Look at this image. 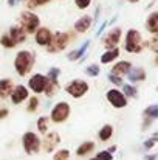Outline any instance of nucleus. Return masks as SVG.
I'll return each instance as SVG.
<instances>
[{
  "label": "nucleus",
  "mask_w": 158,
  "mask_h": 160,
  "mask_svg": "<svg viewBox=\"0 0 158 160\" xmlns=\"http://www.w3.org/2000/svg\"><path fill=\"white\" fill-rule=\"evenodd\" d=\"M34 61H36V58H34V54L31 53V52L22 50V52H19V53L16 54L14 68H16V72H17L20 76H26V75L33 70Z\"/></svg>",
  "instance_id": "nucleus-1"
},
{
  "label": "nucleus",
  "mask_w": 158,
  "mask_h": 160,
  "mask_svg": "<svg viewBox=\"0 0 158 160\" xmlns=\"http://www.w3.org/2000/svg\"><path fill=\"white\" fill-rule=\"evenodd\" d=\"M143 36L138 30H129L126 33V41H124V48L127 53H141L143 52Z\"/></svg>",
  "instance_id": "nucleus-2"
},
{
  "label": "nucleus",
  "mask_w": 158,
  "mask_h": 160,
  "mask_svg": "<svg viewBox=\"0 0 158 160\" xmlns=\"http://www.w3.org/2000/svg\"><path fill=\"white\" fill-rule=\"evenodd\" d=\"M19 22H20V28H22L26 34H34V33L39 30V25H41V19L37 17V14H34V12H31V11H23V12H20Z\"/></svg>",
  "instance_id": "nucleus-3"
},
{
  "label": "nucleus",
  "mask_w": 158,
  "mask_h": 160,
  "mask_svg": "<svg viewBox=\"0 0 158 160\" xmlns=\"http://www.w3.org/2000/svg\"><path fill=\"white\" fill-rule=\"evenodd\" d=\"M65 92L73 98H81L89 92V84L82 79H73L71 82L65 86Z\"/></svg>",
  "instance_id": "nucleus-4"
},
{
  "label": "nucleus",
  "mask_w": 158,
  "mask_h": 160,
  "mask_svg": "<svg viewBox=\"0 0 158 160\" xmlns=\"http://www.w3.org/2000/svg\"><path fill=\"white\" fill-rule=\"evenodd\" d=\"M22 145L26 154H36L41 149V138L34 132H25L22 137Z\"/></svg>",
  "instance_id": "nucleus-5"
},
{
  "label": "nucleus",
  "mask_w": 158,
  "mask_h": 160,
  "mask_svg": "<svg viewBox=\"0 0 158 160\" xmlns=\"http://www.w3.org/2000/svg\"><path fill=\"white\" fill-rule=\"evenodd\" d=\"M68 42H70V34H67V33H56V34H53L51 42L47 45L48 52L50 53H59L64 48H67Z\"/></svg>",
  "instance_id": "nucleus-6"
},
{
  "label": "nucleus",
  "mask_w": 158,
  "mask_h": 160,
  "mask_svg": "<svg viewBox=\"0 0 158 160\" xmlns=\"http://www.w3.org/2000/svg\"><path fill=\"white\" fill-rule=\"evenodd\" d=\"M68 117H70V106L65 101L57 103L51 109V113H50V118H51L53 123H64Z\"/></svg>",
  "instance_id": "nucleus-7"
},
{
  "label": "nucleus",
  "mask_w": 158,
  "mask_h": 160,
  "mask_svg": "<svg viewBox=\"0 0 158 160\" xmlns=\"http://www.w3.org/2000/svg\"><path fill=\"white\" fill-rule=\"evenodd\" d=\"M47 84H48V76H45L42 73H37V75H34V76L30 78L28 89L33 90L34 93H42V92H45Z\"/></svg>",
  "instance_id": "nucleus-8"
},
{
  "label": "nucleus",
  "mask_w": 158,
  "mask_h": 160,
  "mask_svg": "<svg viewBox=\"0 0 158 160\" xmlns=\"http://www.w3.org/2000/svg\"><path fill=\"white\" fill-rule=\"evenodd\" d=\"M105 97H107V101L113 107H116V109H122V107L127 106V98H126V95H124L122 92L116 90V89H110V90L105 93Z\"/></svg>",
  "instance_id": "nucleus-9"
},
{
  "label": "nucleus",
  "mask_w": 158,
  "mask_h": 160,
  "mask_svg": "<svg viewBox=\"0 0 158 160\" xmlns=\"http://www.w3.org/2000/svg\"><path fill=\"white\" fill-rule=\"evenodd\" d=\"M121 34H122V31H121L119 27L112 28V30L104 36V47L105 48H107V50L116 48V45H118L119 41H121Z\"/></svg>",
  "instance_id": "nucleus-10"
},
{
  "label": "nucleus",
  "mask_w": 158,
  "mask_h": 160,
  "mask_svg": "<svg viewBox=\"0 0 158 160\" xmlns=\"http://www.w3.org/2000/svg\"><path fill=\"white\" fill-rule=\"evenodd\" d=\"M51 38H53V33L48 28H45V27L39 28V30L34 33V41H36V44H37V45H42V47H47V45L51 42Z\"/></svg>",
  "instance_id": "nucleus-11"
},
{
  "label": "nucleus",
  "mask_w": 158,
  "mask_h": 160,
  "mask_svg": "<svg viewBox=\"0 0 158 160\" xmlns=\"http://www.w3.org/2000/svg\"><path fill=\"white\" fill-rule=\"evenodd\" d=\"M60 138H59V134L57 132H50V134H45V138L42 142V146H44V151L47 152H51L54 151V148L59 145Z\"/></svg>",
  "instance_id": "nucleus-12"
},
{
  "label": "nucleus",
  "mask_w": 158,
  "mask_h": 160,
  "mask_svg": "<svg viewBox=\"0 0 158 160\" xmlns=\"http://www.w3.org/2000/svg\"><path fill=\"white\" fill-rule=\"evenodd\" d=\"M143 115H144L143 129L146 131V129L151 126V123H152L154 120H157L158 118V104H152V106L146 107V109H144V112H143Z\"/></svg>",
  "instance_id": "nucleus-13"
},
{
  "label": "nucleus",
  "mask_w": 158,
  "mask_h": 160,
  "mask_svg": "<svg viewBox=\"0 0 158 160\" xmlns=\"http://www.w3.org/2000/svg\"><path fill=\"white\" fill-rule=\"evenodd\" d=\"M28 98V89L25 86H16L11 92V101L14 104H20Z\"/></svg>",
  "instance_id": "nucleus-14"
},
{
  "label": "nucleus",
  "mask_w": 158,
  "mask_h": 160,
  "mask_svg": "<svg viewBox=\"0 0 158 160\" xmlns=\"http://www.w3.org/2000/svg\"><path fill=\"white\" fill-rule=\"evenodd\" d=\"M132 68V64L129 61H119L118 64H115L112 67V75H116V76H124L130 72Z\"/></svg>",
  "instance_id": "nucleus-15"
},
{
  "label": "nucleus",
  "mask_w": 158,
  "mask_h": 160,
  "mask_svg": "<svg viewBox=\"0 0 158 160\" xmlns=\"http://www.w3.org/2000/svg\"><path fill=\"white\" fill-rule=\"evenodd\" d=\"M127 78L130 82H140V81H144L146 79V70L143 67H135V68H130V72L127 73Z\"/></svg>",
  "instance_id": "nucleus-16"
},
{
  "label": "nucleus",
  "mask_w": 158,
  "mask_h": 160,
  "mask_svg": "<svg viewBox=\"0 0 158 160\" xmlns=\"http://www.w3.org/2000/svg\"><path fill=\"white\" fill-rule=\"evenodd\" d=\"M92 17L90 16H82L79 20H76L74 22V30L78 31V33H85V31H89L90 30V27H92Z\"/></svg>",
  "instance_id": "nucleus-17"
},
{
  "label": "nucleus",
  "mask_w": 158,
  "mask_h": 160,
  "mask_svg": "<svg viewBox=\"0 0 158 160\" xmlns=\"http://www.w3.org/2000/svg\"><path fill=\"white\" fill-rule=\"evenodd\" d=\"M146 30L152 34H158V11H154L149 14L146 20Z\"/></svg>",
  "instance_id": "nucleus-18"
},
{
  "label": "nucleus",
  "mask_w": 158,
  "mask_h": 160,
  "mask_svg": "<svg viewBox=\"0 0 158 160\" xmlns=\"http://www.w3.org/2000/svg\"><path fill=\"white\" fill-rule=\"evenodd\" d=\"M9 38H11L16 44H20V42L26 41V33H25L20 27H11V30H9Z\"/></svg>",
  "instance_id": "nucleus-19"
},
{
  "label": "nucleus",
  "mask_w": 158,
  "mask_h": 160,
  "mask_svg": "<svg viewBox=\"0 0 158 160\" xmlns=\"http://www.w3.org/2000/svg\"><path fill=\"white\" fill-rule=\"evenodd\" d=\"M14 89V84L11 79H2L0 81V98L11 97V92Z\"/></svg>",
  "instance_id": "nucleus-20"
},
{
  "label": "nucleus",
  "mask_w": 158,
  "mask_h": 160,
  "mask_svg": "<svg viewBox=\"0 0 158 160\" xmlns=\"http://www.w3.org/2000/svg\"><path fill=\"white\" fill-rule=\"evenodd\" d=\"M93 149H95V143H93V142H84V143H82V145L76 149V154H78L79 157H82V156L90 154Z\"/></svg>",
  "instance_id": "nucleus-21"
},
{
  "label": "nucleus",
  "mask_w": 158,
  "mask_h": 160,
  "mask_svg": "<svg viewBox=\"0 0 158 160\" xmlns=\"http://www.w3.org/2000/svg\"><path fill=\"white\" fill-rule=\"evenodd\" d=\"M118 56H119V50H118V48L107 50V52L101 56V62H103V64H108V62H112V61L118 59Z\"/></svg>",
  "instance_id": "nucleus-22"
},
{
  "label": "nucleus",
  "mask_w": 158,
  "mask_h": 160,
  "mask_svg": "<svg viewBox=\"0 0 158 160\" xmlns=\"http://www.w3.org/2000/svg\"><path fill=\"white\" fill-rule=\"evenodd\" d=\"M112 135H113V126L105 124V126H103V128L99 129V138H101V142H107V140H110V138H112Z\"/></svg>",
  "instance_id": "nucleus-23"
},
{
  "label": "nucleus",
  "mask_w": 158,
  "mask_h": 160,
  "mask_svg": "<svg viewBox=\"0 0 158 160\" xmlns=\"http://www.w3.org/2000/svg\"><path fill=\"white\" fill-rule=\"evenodd\" d=\"M57 90H59V82H57V79H50V78H48V84H47V89H45V95H47V97H53V95L57 93Z\"/></svg>",
  "instance_id": "nucleus-24"
},
{
  "label": "nucleus",
  "mask_w": 158,
  "mask_h": 160,
  "mask_svg": "<svg viewBox=\"0 0 158 160\" xmlns=\"http://www.w3.org/2000/svg\"><path fill=\"white\" fill-rule=\"evenodd\" d=\"M48 126H50V118L48 117H41L37 120V129L42 134H48Z\"/></svg>",
  "instance_id": "nucleus-25"
},
{
  "label": "nucleus",
  "mask_w": 158,
  "mask_h": 160,
  "mask_svg": "<svg viewBox=\"0 0 158 160\" xmlns=\"http://www.w3.org/2000/svg\"><path fill=\"white\" fill-rule=\"evenodd\" d=\"M122 93L126 95V98H136L138 97V90L133 86H130V84H124L122 86Z\"/></svg>",
  "instance_id": "nucleus-26"
},
{
  "label": "nucleus",
  "mask_w": 158,
  "mask_h": 160,
  "mask_svg": "<svg viewBox=\"0 0 158 160\" xmlns=\"http://www.w3.org/2000/svg\"><path fill=\"white\" fill-rule=\"evenodd\" d=\"M0 44H2L5 48H14V47L17 45V44L9 38V34H3V36L0 38Z\"/></svg>",
  "instance_id": "nucleus-27"
},
{
  "label": "nucleus",
  "mask_w": 158,
  "mask_h": 160,
  "mask_svg": "<svg viewBox=\"0 0 158 160\" xmlns=\"http://www.w3.org/2000/svg\"><path fill=\"white\" fill-rule=\"evenodd\" d=\"M39 109V98L37 97H31L30 100H28V106H26V110L28 112H36Z\"/></svg>",
  "instance_id": "nucleus-28"
},
{
  "label": "nucleus",
  "mask_w": 158,
  "mask_h": 160,
  "mask_svg": "<svg viewBox=\"0 0 158 160\" xmlns=\"http://www.w3.org/2000/svg\"><path fill=\"white\" fill-rule=\"evenodd\" d=\"M51 0H25V3H26V6L28 8H37V6H44V5H47V3H50Z\"/></svg>",
  "instance_id": "nucleus-29"
},
{
  "label": "nucleus",
  "mask_w": 158,
  "mask_h": 160,
  "mask_svg": "<svg viewBox=\"0 0 158 160\" xmlns=\"http://www.w3.org/2000/svg\"><path fill=\"white\" fill-rule=\"evenodd\" d=\"M87 47H89V42H85L79 50H76V52H73V53L68 54V59H70V61H73V59H79V58L84 54V52H85V48H87Z\"/></svg>",
  "instance_id": "nucleus-30"
},
{
  "label": "nucleus",
  "mask_w": 158,
  "mask_h": 160,
  "mask_svg": "<svg viewBox=\"0 0 158 160\" xmlns=\"http://www.w3.org/2000/svg\"><path fill=\"white\" fill-rule=\"evenodd\" d=\"M85 73H87L89 76H92V78L98 76V75H99V65H98V64H92V65H89V67L85 68Z\"/></svg>",
  "instance_id": "nucleus-31"
},
{
  "label": "nucleus",
  "mask_w": 158,
  "mask_h": 160,
  "mask_svg": "<svg viewBox=\"0 0 158 160\" xmlns=\"http://www.w3.org/2000/svg\"><path fill=\"white\" fill-rule=\"evenodd\" d=\"M68 157H70V151L68 149H59L54 154L53 160H68Z\"/></svg>",
  "instance_id": "nucleus-32"
},
{
  "label": "nucleus",
  "mask_w": 158,
  "mask_h": 160,
  "mask_svg": "<svg viewBox=\"0 0 158 160\" xmlns=\"http://www.w3.org/2000/svg\"><path fill=\"white\" fill-rule=\"evenodd\" d=\"M146 45H147V47H149L154 53L158 54V34H154V38H152V39H151Z\"/></svg>",
  "instance_id": "nucleus-33"
},
{
  "label": "nucleus",
  "mask_w": 158,
  "mask_h": 160,
  "mask_svg": "<svg viewBox=\"0 0 158 160\" xmlns=\"http://www.w3.org/2000/svg\"><path fill=\"white\" fill-rule=\"evenodd\" d=\"M157 142H158V132L151 138V140H146V142H144V149H152L154 145H155Z\"/></svg>",
  "instance_id": "nucleus-34"
},
{
  "label": "nucleus",
  "mask_w": 158,
  "mask_h": 160,
  "mask_svg": "<svg viewBox=\"0 0 158 160\" xmlns=\"http://www.w3.org/2000/svg\"><path fill=\"white\" fill-rule=\"evenodd\" d=\"M108 81L112 82V84H115V86H122V78L121 76H116V75H108Z\"/></svg>",
  "instance_id": "nucleus-35"
},
{
  "label": "nucleus",
  "mask_w": 158,
  "mask_h": 160,
  "mask_svg": "<svg viewBox=\"0 0 158 160\" xmlns=\"http://www.w3.org/2000/svg\"><path fill=\"white\" fill-rule=\"evenodd\" d=\"M96 159L98 160H112L113 159V154L108 152V151H101V152L96 156Z\"/></svg>",
  "instance_id": "nucleus-36"
},
{
  "label": "nucleus",
  "mask_w": 158,
  "mask_h": 160,
  "mask_svg": "<svg viewBox=\"0 0 158 160\" xmlns=\"http://www.w3.org/2000/svg\"><path fill=\"white\" fill-rule=\"evenodd\" d=\"M74 3H76V6H78L79 9H85L87 6H90L92 0H74Z\"/></svg>",
  "instance_id": "nucleus-37"
},
{
  "label": "nucleus",
  "mask_w": 158,
  "mask_h": 160,
  "mask_svg": "<svg viewBox=\"0 0 158 160\" xmlns=\"http://www.w3.org/2000/svg\"><path fill=\"white\" fill-rule=\"evenodd\" d=\"M59 68H50V72H48V78L50 79H57V76H59Z\"/></svg>",
  "instance_id": "nucleus-38"
},
{
  "label": "nucleus",
  "mask_w": 158,
  "mask_h": 160,
  "mask_svg": "<svg viewBox=\"0 0 158 160\" xmlns=\"http://www.w3.org/2000/svg\"><path fill=\"white\" fill-rule=\"evenodd\" d=\"M8 117V109H0V120H3V118H6Z\"/></svg>",
  "instance_id": "nucleus-39"
},
{
  "label": "nucleus",
  "mask_w": 158,
  "mask_h": 160,
  "mask_svg": "<svg viewBox=\"0 0 158 160\" xmlns=\"http://www.w3.org/2000/svg\"><path fill=\"white\" fill-rule=\"evenodd\" d=\"M157 154H151V156H146V157H144V160H157Z\"/></svg>",
  "instance_id": "nucleus-40"
},
{
  "label": "nucleus",
  "mask_w": 158,
  "mask_h": 160,
  "mask_svg": "<svg viewBox=\"0 0 158 160\" xmlns=\"http://www.w3.org/2000/svg\"><path fill=\"white\" fill-rule=\"evenodd\" d=\"M107 151H108V152H112V154H113V152H115V151H116V146H112V148H108V149H107Z\"/></svg>",
  "instance_id": "nucleus-41"
},
{
  "label": "nucleus",
  "mask_w": 158,
  "mask_h": 160,
  "mask_svg": "<svg viewBox=\"0 0 158 160\" xmlns=\"http://www.w3.org/2000/svg\"><path fill=\"white\" fill-rule=\"evenodd\" d=\"M17 2H19V0H8V3H9V5H11V6H12V5H16V3H17Z\"/></svg>",
  "instance_id": "nucleus-42"
},
{
  "label": "nucleus",
  "mask_w": 158,
  "mask_h": 160,
  "mask_svg": "<svg viewBox=\"0 0 158 160\" xmlns=\"http://www.w3.org/2000/svg\"><path fill=\"white\" fill-rule=\"evenodd\" d=\"M130 2H132V3H136V2H140V0H130Z\"/></svg>",
  "instance_id": "nucleus-43"
},
{
  "label": "nucleus",
  "mask_w": 158,
  "mask_h": 160,
  "mask_svg": "<svg viewBox=\"0 0 158 160\" xmlns=\"http://www.w3.org/2000/svg\"><path fill=\"white\" fill-rule=\"evenodd\" d=\"M90 160H98V159H96V157H95V159H90Z\"/></svg>",
  "instance_id": "nucleus-44"
},
{
  "label": "nucleus",
  "mask_w": 158,
  "mask_h": 160,
  "mask_svg": "<svg viewBox=\"0 0 158 160\" xmlns=\"http://www.w3.org/2000/svg\"><path fill=\"white\" fill-rule=\"evenodd\" d=\"M157 90H158V89H157Z\"/></svg>",
  "instance_id": "nucleus-45"
}]
</instances>
